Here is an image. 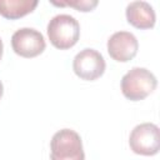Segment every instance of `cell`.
Here are the masks:
<instances>
[{
	"label": "cell",
	"instance_id": "cell-7",
	"mask_svg": "<svg viewBox=\"0 0 160 160\" xmlns=\"http://www.w3.org/2000/svg\"><path fill=\"white\" fill-rule=\"evenodd\" d=\"M110 58L119 62H128L135 58L139 49L138 39L129 31L114 32L106 44Z\"/></svg>",
	"mask_w": 160,
	"mask_h": 160
},
{
	"label": "cell",
	"instance_id": "cell-4",
	"mask_svg": "<svg viewBox=\"0 0 160 160\" xmlns=\"http://www.w3.org/2000/svg\"><path fill=\"white\" fill-rule=\"evenodd\" d=\"M130 149L144 156L156 155L160 150V130L152 122H142L136 125L129 136Z\"/></svg>",
	"mask_w": 160,
	"mask_h": 160
},
{
	"label": "cell",
	"instance_id": "cell-3",
	"mask_svg": "<svg viewBox=\"0 0 160 160\" xmlns=\"http://www.w3.org/2000/svg\"><path fill=\"white\" fill-rule=\"evenodd\" d=\"M51 160H85L80 135L71 129H62L54 134L50 141Z\"/></svg>",
	"mask_w": 160,
	"mask_h": 160
},
{
	"label": "cell",
	"instance_id": "cell-10",
	"mask_svg": "<svg viewBox=\"0 0 160 160\" xmlns=\"http://www.w3.org/2000/svg\"><path fill=\"white\" fill-rule=\"evenodd\" d=\"M52 5L55 6H70V8H75L79 11L86 12V11H91L96 8L98 1L96 0H74V1H51Z\"/></svg>",
	"mask_w": 160,
	"mask_h": 160
},
{
	"label": "cell",
	"instance_id": "cell-1",
	"mask_svg": "<svg viewBox=\"0 0 160 160\" xmlns=\"http://www.w3.org/2000/svg\"><path fill=\"white\" fill-rule=\"evenodd\" d=\"M46 31L50 42L59 50L72 48L80 38V25L78 20L68 14L54 16L49 21Z\"/></svg>",
	"mask_w": 160,
	"mask_h": 160
},
{
	"label": "cell",
	"instance_id": "cell-5",
	"mask_svg": "<svg viewBox=\"0 0 160 160\" xmlns=\"http://www.w3.org/2000/svg\"><path fill=\"white\" fill-rule=\"evenodd\" d=\"M106 69L104 56L90 48H86L78 52L72 61V70L82 80L94 81L102 76Z\"/></svg>",
	"mask_w": 160,
	"mask_h": 160
},
{
	"label": "cell",
	"instance_id": "cell-8",
	"mask_svg": "<svg viewBox=\"0 0 160 160\" xmlns=\"http://www.w3.org/2000/svg\"><path fill=\"white\" fill-rule=\"evenodd\" d=\"M125 15L128 22L140 30L154 28L156 21L155 11L146 1H131L126 6Z\"/></svg>",
	"mask_w": 160,
	"mask_h": 160
},
{
	"label": "cell",
	"instance_id": "cell-9",
	"mask_svg": "<svg viewBox=\"0 0 160 160\" xmlns=\"http://www.w3.org/2000/svg\"><path fill=\"white\" fill-rule=\"evenodd\" d=\"M36 6V0H0V15L9 20H16L32 12Z\"/></svg>",
	"mask_w": 160,
	"mask_h": 160
},
{
	"label": "cell",
	"instance_id": "cell-11",
	"mask_svg": "<svg viewBox=\"0 0 160 160\" xmlns=\"http://www.w3.org/2000/svg\"><path fill=\"white\" fill-rule=\"evenodd\" d=\"M2 50H4V45H2V40L0 39V60H1V56H2Z\"/></svg>",
	"mask_w": 160,
	"mask_h": 160
},
{
	"label": "cell",
	"instance_id": "cell-12",
	"mask_svg": "<svg viewBox=\"0 0 160 160\" xmlns=\"http://www.w3.org/2000/svg\"><path fill=\"white\" fill-rule=\"evenodd\" d=\"M2 94H4V86H2V82L0 81V99L2 98Z\"/></svg>",
	"mask_w": 160,
	"mask_h": 160
},
{
	"label": "cell",
	"instance_id": "cell-2",
	"mask_svg": "<svg viewBox=\"0 0 160 160\" xmlns=\"http://www.w3.org/2000/svg\"><path fill=\"white\" fill-rule=\"evenodd\" d=\"M121 92L131 101L148 98L158 85L155 75L145 68H132L121 79Z\"/></svg>",
	"mask_w": 160,
	"mask_h": 160
},
{
	"label": "cell",
	"instance_id": "cell-6",
	"mask_svg": "<svg viewBox=\"0 0 160 160\" xmlns=\"http://www.w3.org/2000/svg\"><path fill=\"white\" fill-rule=\"evenodd\" d=\"M11 46L16 55L21 58H36L46 48L42 34L32 28H21L11 36Z\"/></svg>",
	"mask_w": 160,
	"mask_h": 160
}]
</instances>
